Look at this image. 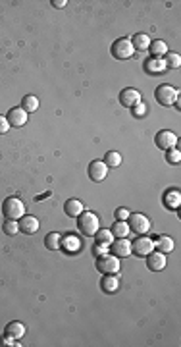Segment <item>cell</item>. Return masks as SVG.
<instances>
[{
	"mask_svg": "<svg viewBox=\"0 0 181 347\" xmlns=\"http://www.w3.org/2000/svg\"><path fill=\"white\" fill-rule=\"evenodd\" d=\"M120 101H122V104L124 106H127V108H133L135 104H139L143 99H141V93L137 91V89H124L122 91V95H120Z\"/></svg>",
	"mask_w": 181,
	"mask_h": 347,
	"instance_id": "7c38bea8",
	"label": "cell"
},
{
	"mask_svg": "<svg viewBox=\"0 0 181 347\" xmlns=\"http://www.w3.org/2000/svg\"><path fill=\"white\" fill-rule=\"evenodd\" d=\"M104 164H106L108 168H118V166L122 164V155L116 153V151H110V153H106V156H104Z\"/></svg>",
	"mask_w": 181,
	"mask_h": 347,
	"instance_id": "83f0119b",
	"label": "cell"
},
{
	"mask_svg": "<svg viewBox=\"0 0 181 347\" xmlns=\"http://www.w3.org/2000/svg\"><path fill=\"white\" fill-rule=\"evenodd\" d=\"M164 62H166V68L178 69L181 66V56L178 52H168V54L164 56Z\"/></svg>",
	"mask_w": 181,
	"mask_h": 347,
	"instance_id": "4316f807",
	"label": "cell"
},
{
	"mask_svg": "<svg viewBox=\"0 0 181 347\" xmlns=\"http://www.w3.org/2000/svg\"><path fill=\"white\" fill-rule=\"evenodd\" d=\"M108 247L106 243H96L94 247H92V253L96 255V257H102V255H108Z\"/></svg>",
	"mask_w": 181,
	"mask_h": 347,
	"instance_id": "1f68e13d",
	"label": "cell"
},
{
	"mask_svg": "<svg viewBox=\"0 0 181 347\" xmlns=\"http://www.w3.org/2000/svg\"><path fill=\"white\" fill-rule=\"evenodd\" d=\"M18 224H19V231H23L27 235H33L37 230H39V220H37L35 216H23V218L18 220Z\"/></svg>",
	"mask_w": 181,
	"mask_h": 347,
	"instance_id": "5bb4252c",
	"label": "cell"
},
{
	"mask_svg": "<svg viewBox=\"0 0 181 347\" xmlns=\"http://www.w3.org/2000/svg\"><path fill=\"white\" fill-rule=\"evenodd\" d=\"M135 54V49L131 45V39H118L114 45H112V56L118 58V60H127Z\"/></svg>",
	"mask_w": 181,
	"mask_h": 347,
	"instance_id": "5b68a950",
	"label": "cell"
},
{
	"mask_svg": "<svg viewBox=\"0 0 181 347\" xmlns=\"http://www.w3.org/2000/svg\"><path fill=\"white\" fill-rule=\"evenodd\" d=\"M8 129H10V123L6 120V116H0V135L2 133H8Z\"/></svg>",
	"mask_w": 181,
	"mask_h": 347,
	"instance_id": "d590c367",
	"label": "cell"
},
{
	"mask_svg": "<svg viewBox=\"0 0 181 347\" xmlns=\"http://www.w3.org/2000/svg\"><path fill=\"white\" fill-rule=\"evenodd\" d=\"M21 108L29 114V112H37L39 110V99H37L35 95H27V97H23V101H21Z\"/></svg>",
	"mask_w": 181,
	"mask_h": 347,
	"instance_id": "484cf974",
	"label": "cell"
},
{
	"mask_svg": "<svg viewBox=\"0 0 181 347\" xmlns=\"http://www.w3.org/2000/svg\"><path fill=\"white\" fill-rule=\"evenodd\" d=\"M154 97H156L158 104H162V106H172V104H176V101L180 99V93H178V89H174L172 85H160L156 89Z\"/></svg>",
	"mask_w": 181,
	"mask_h": 347,
	"instance_id": "277c9868",
	"label": "cell"
},
{
	"mask_svg": "<svg viewBox=\"0 0 181 347\" xmlns=\"http://www.w3.org/2000/svg\"><path fill=\"white\" fill-rule=\"evenodd\" d=\"M6 334L8 336H12L14 340H21L23 336H25V326L18 322V320H14V322H10L8 326H6Z\"/></svg>",
	"mask_w": 181,
	"mask_h": 347,
	"instance_id": "603a6c76",
	"label": "cell"
},
{
	"mask_svg": "<svg viewBox=\"0 0 181 347\" xmlns=\"http://www.w3.org/2000/svg\"><path fill=\"white\" fill-rule=\"evenodd\" d=\"M96 268L102 274H118L120 272V259L116 255H102L96 259Z\"/></svg>",
	"mask_w": 181,
	"mask_h": 347,
	"instance_id": "3957f363",
	"label": "cell"
},
{
	"mask_svg": "<svg viewBox=\"0 0 181 347\" xmlns=\"http://www.w3.org/2000/svg\"><path fill=\"white\" fill-rule=\"evenodd\" d=\"M152 251H154V239H150V237L143 235L131 243V253H135L137 257H148Z\"/></svg>",
	"mask_w": 181,
	"mask_h": 347,
	"instance_id": "ba28073f",
	"label": "cell"
},
{
	"mask_svg": "<svg viewBox=\"0 0 181 347\" xmlns=\"http://www.w3.org/2000/svg\"><path fill=\"white\" fill-rule=\"evenodd\" d=\"M2 212H4L6 220H19L25 216V205L16 197H8L2 205Z\"/></svg>",
	"mask_w": 181,
	"mask_h": 347,
	"instance_id": "7a4b0ae2",
	"label": "cell"
},
{
	"mask_svg": "<svg viewBox=\"0 0 181 347\" xmlns=\"http://www.w3.org/2000/svg\"><path fill=\"white\" fill-rule=\"evenodd\" d=\"M166 158H168V162H172V164H180V160H181L180 149H178V147H176V149H170Z\"/></svg>",
	"mask_w": 181,
	"mask_h": 347,
	"instance_id": "4dcf8cb0",
	"label": "cell"
},
{
	"mask_svg": "<svg viewBox=\"0 0 181 347\" xmlns=\"http://www.w3.org/2000/svg\"><path fill=\"white\" fill-rule=\"evenodd\" d=\"M127 226H129L131 231L143 235V233H146V231L150 230V220L146 218L145 214H129V218H127Z\"/></svg>",
	"mask_w": 181,
	"mask_h": 347,
	"instance_id": "52a82bcc",
	"label": "cell"
},
{
	"mask_svg": "<svg viewBox=\"0 0 181 347\" xmlns=\"http://www.w3.org/2000/svg\"><path fill=\"white\" fill-rule=\"evenodd\" d=\"M27 116H29V114H27L21 106H18V108H12V110L8 112L6 120L10 123V127H21V125L27 123Z\"/></svg>",
	"mask_w": 181,
	"mask_h": 347,
	"instance_id": "30bf717a",
	"label": "cell"
},
{
	"mask_svg": "<svg viewBox=\"0 0 181 347\" xmlns=\"http://www.w3.org/2000/svg\"><path fill=\"white\" fill-rule=\"evenodd\" d=\"M148 51H150V54H152V58H164L168 52H170V49H168V45L164 43V41H150V47H148Z\"/></svg>",
	"mask_w": 181,
	"mask_h": 347,
	"instance_id": "ffe728a7",
	"label": "cell"
},
{
	"mask_svg": "<svg viewBox=\"0 0 181 347\" xmlns=\"http://www.w3.org/2000/svg\"><path fill=\"white\" fill-rule=\"evenodd\" d=\"M94 239H96V243H106V245H110L116 237L112 235L110 230H100V228H98V231L94 233Z\"/></svg>",
	"mask_w": 181,
	"mask_h": 347,
	"instance_id": "f1b7e54d",
	"label": "cell"
},
{
	"mask_svg": "<svg viewBox=\"0 0 181 347\" xmlns=\"http://www.w3.org/2000/svg\"><path fill=\"white\" fill-rule=\"evenodd\" d=\"M45 245H46V249L48 251H58V249H62V235L60 233H48L46 237H45Z\"/></svg>",
	"mask_w": 181,
	"mask_h": 347,
	"instance_id": "d4e9b609",
	"label": "cell"
},
{
	"mask_svg": "<svg viewBox=\"0 0 181 347\" xmlns=\"http://www.w3.org/2000/svg\"><path fill=\"white\" fill-rule=\"evenodd\" d=\"M64 210H66V214H68L70 218H77L85 208H83V203H81V201H77V199H70V201H66Z\"/></svg>",
	"mask_w": 181,
	"mask_h": 347,
	"instance_id": "d6986e66",
	"label": "cell"
},
{
	"mask_svg": "<svg viewBox=\"0 0 181 347\" xmlns=\"http://www.w3.org/2000/svg\"><path fill=\"white\" fill-rule=\"evenodd\" d=\"M2 230H4V233H6V235H18V233H19L18 220H6L4 226H2Z\"/></svg>",
	"mask_w": 181,
	"mask_h": 347,
	"instance_id": "f546056e",
	"label": "cell"
},
{
	"mask_svg": "<svg viewBox=\"0 0 181 347\" xmlns=\"http://www.w3.org/2000/svg\"><path fill=\"white\" fill-rule=\"evenodd\" d=\"M106 175H108V166H106L104 162H100V160H94V162H90L89 177L92 179V181H102Z\"/></svg>",
	"mask_w": 181,
	"mask_h": 347,
	"instance_id": "8fae6325",
	"label": "cell"
},
{
	"mask_svg": "<svg viewBox=\"0 0 181 347\" xmlns=\"http://www.w3.org/2000/svg\"><path fill=\"white\" fill-rule=\"evenodd\" d=\"M145 69L146 73H154V75H158V73H164L166 71V62H164V58H148L145 62Z\"/></svg>",
	"mask_w": 181,
	"mask_h": 347,
	"instance_id": "9a60e30c",
	"label": "cell"
},
{
	"mask_svg": "<svg viewBox=\"0 0 181 347\" xmlns=\"http://www.w3.org/2000/svg\"><path fill=\"white\" fill-rule=\"evenodd\" d=\"M146 266H148V270H152V272L164 270V266H166V255L160 253V251H152V253L146 257Z\"/></svg>",
	"mask_w": 181,
	"mask_h": 347,
	"instance_id": "4fadbf2b",
	"label": "cell"
},
{
	"mask_svg": "<svg viewBox=\"0 0 181 347\" xmlns=\"http://www.w3.org/2000/svg\"><path fill=\"white\" fill-rule=\"evenodd\" d=\"M133 114H135L137 118H143V116L146 114V104L143 103V101H141L139 104H135V106H133Z\"/></svg>",
	"mask_w": 181,
	"mask_h": 347,
	"instance_id": "d6a6232c",
	"label": "cell"
},
{
	"mask_svg": "<svg viewBox=\"0 0 181 347\" xmlns=\"http://www.w3.org/2000/svg\"><path fill=\"white\" fill-rule=\"evenodd\" d=\"M98 228H100V220H98L96 214L83 210V212L77 216V230L81 231V235L92 237V235L98 231Z\"/></svg>",
	"mask_w": 181,
	"mask_h": 347,
	"instance_id": "6da1fadb",
	"label": "cell"
},
{
	"mask_svg": "<svg viewBox=\"0 0 181 347\" xmlns=\"http://www.w3.org/2000/svg\"><path fill=\"white\" fill-rule=\"evenodd\" d=\"M129 218V210L127 208H118L116 210V220H127Z\"/></svg>",
	"mask_w": 181,
	"mask_h": 347,
	"instance_id": "e575fe53",
	"label": "cell"
},
{
	"mask_svg": "<svg viewBox=\"0 0 181 347\" xmlns=\"http://www.w3.org/2000/svg\"><path fill=\"white\" fill-rule=\"evenodd\" d=\"M62 247H64V251H68V253H79L81 241H79L75 235H66V237H62Z\"/></svg>",
	"mask_w": 181,
	"mask_h": 347,
	"instance_id": "7402d4cb",
	"label": "cell"
},
{
	"mask_svg": "<svg viewBox=\"0 0 181 347\" xmlns=\"http://www.w3.org/2000/svg\"><path fill=\"white\" fill-rule=\"evenodd\" d=\"M66 4H68L66 0H52V6H54V8H64Z\"/></svg>",
	"mask_w": 181,
	"mask_h": 347,
	"instance_id": "8d00e7d4",
	"label": "cell"
},
{
	"mask_svg": "<svg viewBox=\"0 0 181 347\" xmlns=\"http://www.w3.org/2000/svg\"><path fill=\"white\" fill-rule=\"evenodd\" d=\"M164 205L172 210H178L181 205V193L178 189H170L164 195Z\"/></svg>",
	"mask_w": 181,
	"mask_h": 347,
	"instance_id": "e0dca14e",
	"label": "cell"
},
{
	"mask_svg": "<svg viewBox=\"0 0 181 347\" xmlns=\"http://www.w3.org/2000/svg\"><path fill=\"white\" fill-rule=\"evenodd\" d=\"M100 286H102V291L104 293H116L118 288H120V280L116 278V274H104Z\"/></svg>",
	"mask_w": 181,
	"mask_h": 347,
	"instance_id": "2e32d148",
	"label": "cell"
},
{
	"mask_svg": "<svg viewBox=\"0 0 181 347\" xmlns=\"http://www.w3.org/2000/svg\"><path fill=\"white\" fill-rule=\"evenodd\" d=\"M154 143H156L158 149L170 151V149H176V147H178V135H176L174 131H170V129H162V131L156 133Z\"/></svg>",
	"mask_w": 181,
	"mask_h": 347,
	"instance_id": "8992f818",
	"label": "cell"
},
{
	"mask_svg": "<svg viewBox=\"0 0 181 347\" xmlns=\"http://www.w3.org/2000/svg\"><path fill=\"white\" fill-rule=\"evenodd\" d=\"M110 231H112L114 237H127L131 230H129V226H127V220H116Z\"/></svg>",
	"mask_w": 181,
	"mask_h": 347,
	"instance_id": "cb8c5ba5",
	"label": "cell"
},
{
	"mask_svg": "<svg viewBox=\"0 0 181 347\" xmlns=\"http://www.w3.org/2000/svg\"><path fill=\"white\" fill-rule=\"evenodd\" d=\"M131 45H133V49L139 52L143 51H148V47H150V37L146 33H137L133 35V39H131Z\"/></svg>",
	"mask_w": 181,
	"mask_h": 347,
	"instance_id": "ac0fdd59",
	"label": "cell"
},
{
	"mask_svg": "<svg viewBox=\"0 0 181 347\" xmlns=\"http://www.w3.org/2000/svg\"><path fill=\"white\" fill-rule=\"evenodd\" d=\"M110 251H112V255H116L118 259H126L131 255V241L127 239V237H116L114 241L110 243Z\"/></svg>",
	"mask_w": 181,
	"mask_h": 347,
	"instance_id": "9c48e42d",
	"label": "cell"
},
{
	"mask_svg": "<svg viewBox=\"0 0 181 347\" xmlns=\"http://www.w3.org/2000/svg\"><path fill=\"white\" fill-rule=\"evenodd\" d=\"M154 249L164 253V255H168V253L174 251V239H172L170 235H160V237L154 241Z\"/></svg>",
	"mask_w": 181,
	"mask_h": 347,
	"instance_id": "44dd1931",
	"label": "cell"
},
{
	"mask_svg": "<svg viewBox=\"0 0 181 347\" xmlns=\"http://www.w3.org/2000/svg\"><path fill=\"white\" fill-rule=\"evenodd\" d=\"M16 342H18V340H14V338H12V336H8V334L0 338V344H2V346H10V347H12V346H18Z\"/></svg>",
	"mask_w": 181,
	"mask_h": 347,
	"instance_id": "836d02e7",
	"label": "cell"
}]
</instances>
